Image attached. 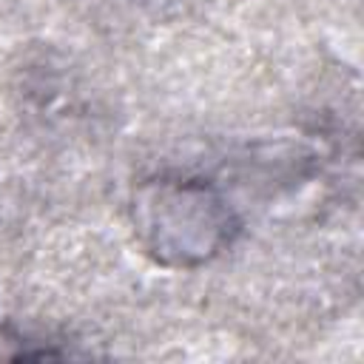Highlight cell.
Here are the masks:
<instances>
[{
  "instance_id": "cell-1",
  "label": "cell",
  "mask_w": 364,
  "mask_h": 364,
  "mask_svg": "<svg viewBox=\"0 0 364 364\" xmlns=\"http://www.w3.org/2000/svg\"><path fill=\"white\" fill-rule=\"evenodd\" d=\"M136 228L148 250L165 264H199L230 245V208L216 191L193 179H156L134 202Z\"/></svg>"
}]
</instances>
